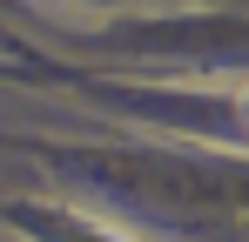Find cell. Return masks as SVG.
I'll use <instances>...</instances> for the list:
<instances>
[{
  "mask_svg": "<svg viewBox=\"0 0 249 242\" xmlns=\"http://www.w3.org/2000/svg\"><path fill=\"white\" fill-rule=\"evenodd\" d=\"M68 242H128L122 229H101V222H68Z\"/></svg>",
  "mask_w": 249,
  "mask_h": 242,
  "instance_id": "1",
  "label": "cell"
},
{
  "mask_svg": "<svg viewBox=\"0 0 249 242\" xmlns=\"http://www.w3.org/2000/svg\"><path fill=\"white\" fill-rule=\"evenodd\" d=\"M236 115H243V121H249V87H236Z\"/></svg>",
  "mask_w": 249,
  "mask_h": 242,
  "instance_id": "2",
  "label": "cell"
}]
</instances>
